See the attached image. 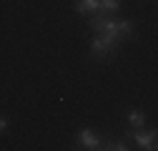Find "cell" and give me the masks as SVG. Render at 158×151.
<instances>
[{"label": "cell", "mask_w": 158, "mask_h": 151, "mask_svg": "<svg viewBox=\"0 0 158 151\" xmlns=\"http://www.w3.org/2000/svg\"><path fill=\"white\" fill-rule=\"evenodd\" d=\"M5 128H8V121H5L3 116H0V134H3V131H5Z\"/></svg>", "instance_id": "obj_9"}, {"label": "cell", "mask_w": 158, "mask_h": 151, "mask_svg": "<svg viewBox=\"0 0 158 151\" xmlns=\"http://www.w3.org/2000/svg\"><path fill=\"white\" fill-rule=\"evenodd\" d=\"M115 50H118V43H113L110 38L95 33L93 43H90V55L93 58H110V55H115Z\"/></svg>", "instance_id": "obj_1"}, {"label": "cell", "mask_w": 158, "mask_h": 151, "mask_svg": "<svg viewBox=\"0 0 158 151\" xmlns=\"http://www.w3.org/2000/svg\"><path fill=\"white\" fill-rule=\"evenodd\" d=\"M103 149H115V151H128V136L123 139H115V141H103Z\"/></svg>", "instance_id": "obj_8"}, {"label": "cell", "mask_w": 158, "mask_h": 151, "mask_svg": "<svg viewBox=\"0 0 158 151\" xmlns=\"http://www.w3.org/2000/svg\"><path fill=\"white\" fill-rule=\"evenodd\" d=\"M75 141L81 144L83 149H90V151H95V149H103V139L95 134V131H90V128H83L81 134L75 136Z\"/></svg>", "instance_id": "obj_3"}, {"label": "cell", "mask_w": 158, "mask_h": 151, "mask_svg": "<svg viewBox=\"0 0 158 151\" xmlns=\"http://www.w3.org/2000/svg\"><path fill=\"white\" fill-rule=\"evenodd\" d=\"M98 5H101V10H103V13L115 15L118 10H121V0H98Z\"/></svg>", "instance_id": "obj_6"}, {"label": "cell", "mask_w": 158, "mask_h": 151, "mask_svg": "<svg viewBox=\"0 0 158 151\" xmlns=\"http://www.w3.org/2000/svg\"><path fill=\"white\" fill-rule=\"evenodd\" d=\"M128 139H133L138 146L146 149V151H153V149H156V128H151V131L131 128V131H128Z\"/></svg>", "instance_id": "obj_2"}, {"label": "cell", "mask_w": 158, "mask_h": 151, "mask_svg": "<svg viewBox=\"0 0 158 151\" xmlns=\"http://www.w3.org/2000/svg\"><path fill=\"white\" fill-rule=\"evenodd\" d=\"M143 123H146V113L143 111H131L128 113V126L131 128H143Z\"/></svg>", "instance_id": "obj_5"}, {"label": "cell", "mask_w": 158, "mask_h": 151, "mask_svg": "<svg viewBox=\"0 0 158 151\" xmlns=\"http://www.w3.org/2000/svg\"><path fill=\"white\" fill-rule=\"evenodd\" d=\"M75 10L81 15H93L101 10V5H98V0H75Z\"/></svg>", "instance_id": "obj_4"}, {"label": "cell", "mask_w": 158, "mask_h": 151, "mask_svg": "<svg viewBox=\"0 0 158 151\" xmlns=\"http://www.w3.org/2000/svg\"><path fill=\"white\" fill-rule=\"evenodd\" d=\"M133 35V23L131 20H118V38L121 41H128Z\"/></svg>", "instance_id": "obj_7"}]
</instances>
